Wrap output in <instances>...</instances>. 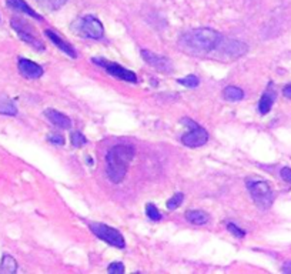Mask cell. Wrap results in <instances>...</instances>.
<instances>
[{"instance_id": "1", "label": "cell", "mask_w": 291, "mask_h": 274, "mask_svg": "<svg viewBox=\"0 0 291 274\" xmlns=\"http://www.w3.org/2000/svg\"><path fill=\"white\" fill-rule=\"evenodd\" d=\"M220 40H222V34L219 31L208 27H199L181 34L177 45H178V49L186 55L203 57L211 53Z\"/></svg>"}, {"instance_id": "2", "label": "cell", "mask_w": 291, "mask_h": 274, "mask_svg": "<svg viewBox=\"0 0 291 274\" xmlns=\"http://www.w3.org/2000/svg\"><path fill=\"white\" fill-rule=\"evenodd\" d=\"M136 150L127 144H119L108 150L106 154V173L108 180L113 183H120L126 177L131 160Z\"/></svg>"}, {"instance_id": "3", "label": "cell", "mask_w": 291, "mask_h": 274, "mask_svg": "<svg viewBox=\"0 0 291 274\" xmlns=\"http://www.w3.org/2000/svg\"><path fill=\"white\" fill-rule=\"evenodd\" d=\"M247 188L253 197L254 203L257 204L263 210L270 209V206L274 202V193L270 187L267 181L251 180L247 181Z\"/></svg>"}, {"instance_id": "4", "label": "cell", "mask_w": 291, "mask_h": 274, "mask_svg": "<svg viewBox=\"0 0 291 274\" xmlns=\"http://www.w3.org/2000/svg\"><path fill=\"white\" fill-rule=\"evenodd\" d=\"M89 226H90V230L99 237L100 240L112 244V246H115L117 249H124L126 242H124V237H123L119 230L110 227L107 224H103V223H90Z\"/></svg>"}, {"instance_id": "5", "label": "cell", "mask_w": 291, "mask_h": 274, "mask_svg": "<svg viewBox=\"0 0 291 274\" xmlns=\"http://www.w3.org/2000/svg\"><path fill=\"white\" fill-rule=\"evenodd\" d=\"M248 50V46L240 42V40H234V39H223L219 42V45L215 47L214 52L217 56H222V57H230V59H238L241 57L243 55L247 53Z\"/></svg>"}, {"instance_id": "6", "label": "cell", "mask_w": 291, "mask_h": 274, "mask_svg": "<svg viewBox=\"0 0 291 274\" xmlns=\"http://www.w3.org/2000/svg\"><path fill=\"white\" fill-rule=\"evenodd\" d=\"M183 123H187L190 127V132H187L183 134L181 137V143L187 147H200L203 144H206L208 140V133H207L206 129L200 127L196 122L189 120V119H183Z\"/></svg>"}, {"instance_id": "7", "label": "cell", "mask_w": 291, "mask_h": 274, "mask_svg": "<svg viewBox=\"0 0 291 274\" xmlns=\"http://www.w3.org/2000/svg\"><path fill=\"white\" fill-rule=\"evenodd\" d=\"M79 30L80 33H83L86 37H90V39H101L104 34V27L101 22L92 15L85 16L79 22Z\"/></svg>"}, {"instance_id": "8", "label": "cell", "mask_w": 291, "mask_h": 274, "mask_svg": "<svg viewBox=\"0 0 291 274\" xmlns=\"http://www.w3.org/2000/svg\"><path fill=\"white\" fill-rule=\"evenodd\" d=\"M12 27L17 31L19 37L23 40V42L29 43L30 46H33L34 49H38V50H45L43 43H42V42H40L36 36H34L33 29H31L30 26L27 24V22H24V20H19V19H12Z\"/></svg>"}, {"instance_id": "9", "label": "cell", "mask_w": 291, "mask_h": 274, "mask_svg": "<svg viewBox=\"0 0 291 274\" xmlns=\"http://www.w3.org/2000/svg\"><path fill=\"white\" fill-rule=\"evenodd\" d=\"M141 57L144 59L146 63H149L156 70L161 71L164 74H170V73L174 71V64L166 56L156 55L150 50H141Z\"/></svg>"}, {"instance_id": "10", "label": "cell", "mask_w": 291, "mask_h": 274, "mask_svg": "<svg viewBox=\"0 0 291 274\" xmlns=\"http://www.w3.org/2000/svg\"><path fill=\"white\" fill-rule=\"evenodd\" d=\"M93 62L96 63V64H99V66H101L107 73H110V74L115 76V77L120 79V80L129 82V83H136V82H137V76H136L133 71L124 69L123 66L117 64V63L106 62V60H103V59H100V60L99 59H93Z\"/></svg>"}, {"instance_id": "11", "label": "cell", "mask_w": 291, "mask_h": 274, "mask_svg": "<svg viewBox=\"0 0 291 274\" xmlns=\"http://www.w3.org/2000/svg\"><path fill=\"white\" fill-rule=\"evenodd\" d=\"M19 71L26 79H39L43 76V69L38 63L27 60V59H19Z\"/></svg>"}, {"instance_id": "12", "label": "cell", "mask_w": 291, "mask_h": 274, "mask_svg": "<svg viewBox=\"0 0 291 274\" xmlns=\"http://www.w3.org/2000/svg\"><path fill=\"white\" fill-rule=\"evenodd\" d=\"M45 33H46L47 37L53 42L54 46L59 47L63 53H66V55L69 56V57H71V59H76L77 57L76 50L73 49V46H71L70 43H67V42H64L61 37H59V34H57V33H54L53 30H46Z\"/></svg>"}, {"instance_id": "13", "label": "cell", "mask_w": 291, "mask_h": 274, "mask_svg": "<svg viewBox=\"0 0 291 274\" xmlns=\"http://www.w3.org/2000/svg\"><path fill=\"white\" fill-rule=\"evenodd\" d=\"M45 114H46V118L49 119L54 126H57V127H60V129L69 130L70 127H71V120H70L66 114H63V113L57 111V110L47 109L46 111H45Z\"/></svg>"}, {"instance_id": "14", "label": "cell", "mask_w": 291, "mask_h": 274, "mask_svg": "<svg viewBox=\"0 0 291 274\" xmlns=\"http://www.w3.org/2000/svg\"><path fill=\"white\" fill-rule=\"evenodd\" d=\"M6 5L9 8L13 9L16 12H22L24 15L30 16L33 19H38V20H43V16H40L38 12H34L33 9L24 2V0H6Z\"/></svg>"}, {"instance_id": "15", "label": "cell", "mask_w": 291, "mask_h": 274, "mask_svg": "<svg viewBox=\"0 0 291 274\" xmlns=\"http://www.w3.org/2000/svg\"><path fill=\"white\" fill-rule=\"evenodd\" d=\"M0 114H5V116H16L17 114L16 104L6 94H0Z\"/></svg>"}, {"instance_id": "16", "label": "cell", "mask_w": 291, "mask_h": 274, "mask_svg": "<svg viewBox=\"0 0 291 274\" xmlns=\"http://www.w3.org/2000/svg\"><path fill=\"white\" fill-rule=\"evenodd\" d=\"M186 219L193 224L201 226V224H206L208 221V214L206 212H203V210H189L186 213Z\"/></svg>"}, {"instance_id": "17", "label": "cell", "mask_w": 291, "mask_h": 274, "mask_svg": "<svg viewBox=\"0 0 291 274\" xmlns=\"http://www.w3.org/2000/svg\"><path fill=\"white\" fill-rule=\"evenodd\" d=\"M223 96H224V99L229 100V102H240V100L244 99V92H243L240 87L229 86L224 89Z\"/></svg>"}, {"instance_id": "18", "label": "cell", "mask_w": 291, "mask_h": 274, "mask_svg": "<svg viewBox=\"0 0 291 274\" xmlns=\"http://www.w3.org/2000/svg\"><path fill=\"white\" fill-rule=\"evenodd\" d=\"M16 270H17V261L10 254H5L0 264V273L13 274L16 273Z\"/></svg>"}, {"instance_id": "19", "label": "cell", "mask_w": 291, "mask_h": 274, "mask_svg": "<svg viewBox=\"0 0 291 274\" xmlns=\"http://www.w3.org/2000/svg\"><path fill=\"white\" fill-rule=\"evenodd\" d=\"M273 103H274V94H270L268 92H266L261 96L260 102H259V111L261 114H267L273 107Z\"/></svg>"}, {"instance_id": "20", "label": "cell", "mask_w": 291, "mask_h": 274, "mask_svg": "<svg viewBox=\"0 0 291 274\" xmlns=\"http://www.w3.org/2000/svg\"><path fill=\"white\" fill-rule=\"evenodd\" d=\"M36 2L39 3V6H42L43 9H47V10H57L63 5L67 3V0H36Z\"/></svg>"}, {"instance_id": "21", "label": "cell", "mask_w": 291, "mask_h": 274, "mask_svg": "<svg viewBox=\"0 0 291 274\" xmlns=\"http://www.w3.org/2000/svg\"><path fill=\"white\" fill-rule=\"evenodd\" d=\"M146 214H147L149 219L153 220V221H159L161 219V213L157 210V207L153 203L146 204Z\"/></svg>"}, {"instance_id": "22", "label": "cell", "mask_w": 291, "mask_h": 274, "mask_svg": "<svg viewBox=\"0 0 291 274\" xmlns=\"http://www.w3.org/2000/svg\"><path fill=\"white\" fill-rule=\"evenodd\" d=\"M70 139H71V144L75 146V147H82V146H85L86 143H87V139H86L83 134L80 133V132H73L71 136H70Z\"/></svg>"}, {"instance_id": "23", "label": "cell", "mask_w": 291, "mask_h": 274, "mask_svg": "<svg viewBox=\"0 0 291 274\" xmlns=\"http://www.w3.org/2000/svg\"><path fill=\"white\" fill-rule=\"evenodd\" d=\"M177 82L186 87H197L200 85L199 77H197V76H192V74H190V76H186V77L183 79H178Z\"/></svg>"}, {"instance_id": "24", "label": "cell", "mask_w": 291, "mask_h": 274, "mask_svg": "<svg viewBox=\"0 0 291 274\" xmlns=\"http://www.w3.org/2000/svg\"><path fill=\"white\" fill-rule=\"evenodd\" d=\"M183 199H184L183 193H176V194L167 202V209H169V210H176L177 207L183 203Z\"/></svg>"}, {"instance_id": "25", "label": "cell", "mask_w": 291, "mask_h": 274, "mask_svg": "<svg viewBox=\"0 0 291 274\" xmlns=\"http://www.w3.org/2000/svg\"><path fill=\"white\" fill-rule=\"evenodd\" d=\"M227 228H229V231H230V233H233V234L236 236V237H238V239H243V237L245 236L244 231L238 227V226H236L234 223H229V224H227Z\"/></svg>"}, {"instance_id": "26", "label": "cell", "mask_w": 291, "mask_h": 274, "mask_svg": "<svg viewBox=\"0 0 291 274\" xmlns=\"http://www.w3.org/2000/svg\"><path fill=\"white\" fill-rule=\"evenodd\" d=\"M49 141L50 143H53V144H56V146H63L64 144V137L61 136V134H57V133H52L49 134Z\"/></svg>"}, {"instance_id": "27", "label": "cell", "mask_w": 291, "mask_h": 274, "mask_svg": "<svg viewBox=\"0 0 291 274\" xmlns=\"http://www.w3.org/2000/svg\"><path fill=\"white\" fill-rule=\"evenodd\" d=\"M107 271L112 274H122L124 271V266H123V263H113L108 266Z\"/></svg>"}, {"instance_id": "28", "label": "cell", "mask_w": 291, "mask_h": 274, "mask_svg": "<svg viewBox=\"0 0 291 274\" xmlns=\"http://www.w3.org/2000/svg\"><path fill=\"white\" fill-rule=\"evenodd\" d=\"M280 174H281V177H283L284 181H287V183H290L291 184V169L290 167H283V169H281V172H280Z\"/></svg>"}, {"instance_id": "29", "label": "cell", "mask_w": 291, "mask_h": 274, "mask_svg": "<svg viewBox=\"0 0 291 274\" xmlns=\"http://www.w3.org/2000/svg\"><path fill=\"white\" fill-rule=\"evenodd\" d=\"M283 94L287 97V99H291V83L290 85H287V86L283 89Z\"/></svg>"}, {"instance_id": "30", "label": "cell", "mask_w": 291, "mask_h": 274, "mask_svg": "<svg viewBox=\"0 0 291 274\" xmlns=\"http://www.w3.org/2000/svg\"><path fill=\"white\" fill-rule=\"evenodd\" d=\"M283 271H284V273L291 274V261H287V263L284 264V266H283Z\"/></svg>"}]
</instances>
